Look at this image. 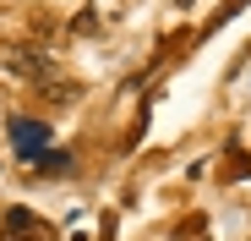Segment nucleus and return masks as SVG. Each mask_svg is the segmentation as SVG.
Returning a JSON list of instances; mask_svg holds the SVG:
<instances>
[{
	"mask_svg": "<svg viewBox=\"0 0 251 241\" xmlns=\"http://www.w3.org/2000/svg\"><path fill=\"white\" fill-rule=\"evenodd\" d=\"M0 241H55V230L38 219L33 209H6V219H0Z\"/></svg>",
	"mask_w": 251,
	"mask_h": 241,
	"instance_id": "obj_1",
	"label": "nucleus"
},
{
	"mask_svg": "<svg viewBox=\"0 0 251 241\" xmlns=\"http://www.w3.org/2000/svg\"><path fill=\"white\" fill-rule=\"evenodd\" d=\"M11 143L22 148V159H38V153H44L50 148V126H44V120H33V115H11Z\"/></svg>",
	"mask_w": 251,
	"mask_h": 241,
	"instance_id": "obj_2",
	"label": "nucleus"
},
{
	"mask_svg": "<svg viewBox=\"0 0 251 241\" xmlns=\"http://www.w3.org/2000/svg\"><path fill=\"white\" fill-rule=\"evenodd\" d=\"M11 71H17V77H38V83H50V77H55V60H50L44 50H27V44H22V50H11Z\"/></svg>",
	"mask_w": 251,
	"mask_h": 241,
	"instance_id": "obj_3",
	"label": "nucleus"
},
{
	"mask_svg": "<svg viewBox=\"0 0 251 241\" xmlns=\"http://www.w3.org/2000/svg\"><path fill=\"white\" fill-rule=\"evenodd\" d=\"M27 165H38V170H66V165H71V153H66V148H44L38 159H27Z\"/></svg>",
	"mask_w": 251,
	"mask_h": 241,
	"instance_id": "obj_4",
	"label": "nucleus"
},
{
	"mask_svg": "<svg viewBox=\"0 0 251 241\" xmlns=\"http://www.w3.org/2000/svg\"><path fill=\"white\" fill-rule=\"evenodd\" d=\"M229 176H246V153H240V143H229Z\"/></svg>",
	"mask_w": 251,
	"mask_h": 241,
	"instance_id": "obj_5",
	"label": "nucleus"
},
{
	"mask_svg": "<svg viewBox=\"0 0 251 241\" xmlns=\"http://www.w3.org/2000/svg\"><path fill=\"white\" fill-rule=\"evenodd\" d=\"M175 6H191V0H175Z\"/></svg>",
	"mask_w": 251,
	"mask_h": 241,
	"instance_id": "obj_6",
	"label": "nucleus"
}]
</instances>
